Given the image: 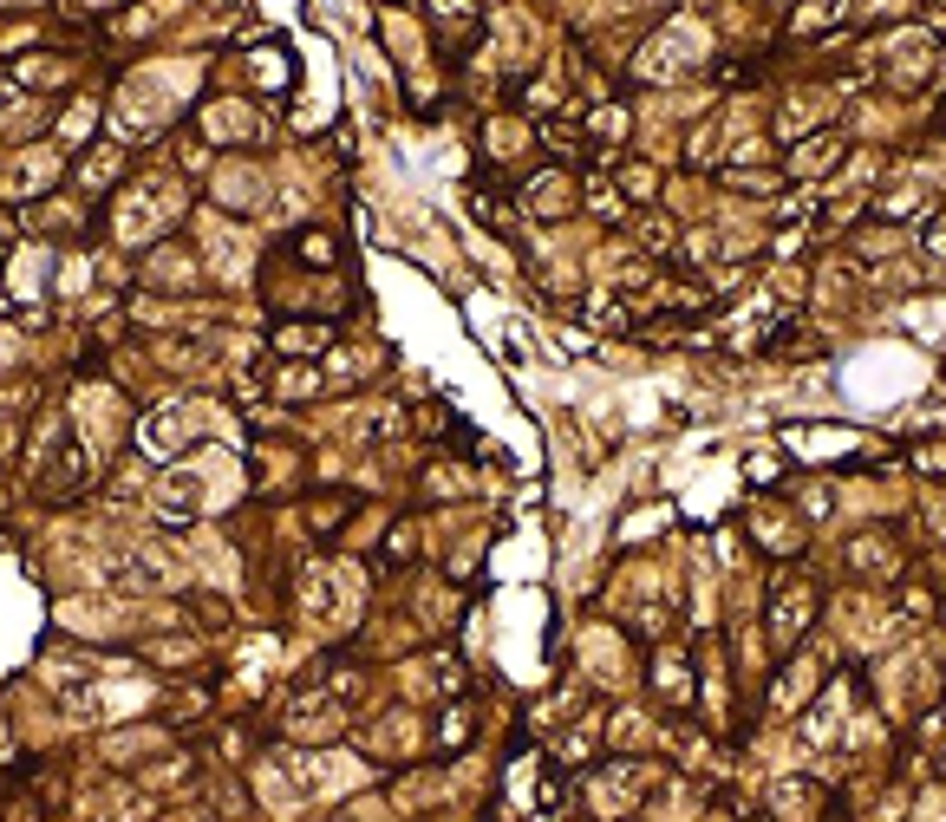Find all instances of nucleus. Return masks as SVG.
Returning a JSON list of instances; mask_svg holds the SVG:
<instances>
[{"label":"nucleus","instance_id":"1","mask_svg":"<svg viewBox=\"0 0 946 822\" xmlns=\"http://www.w3.org/2000/svg\"><path fill=\"white\" fill-rule=\"evenodd\" d=\"M803 614H809V594H803V588H796L790 601H777V640H783V646L803 633Z\"/></svg>","mask_w":946,"mask_h":822}]
</instances>
